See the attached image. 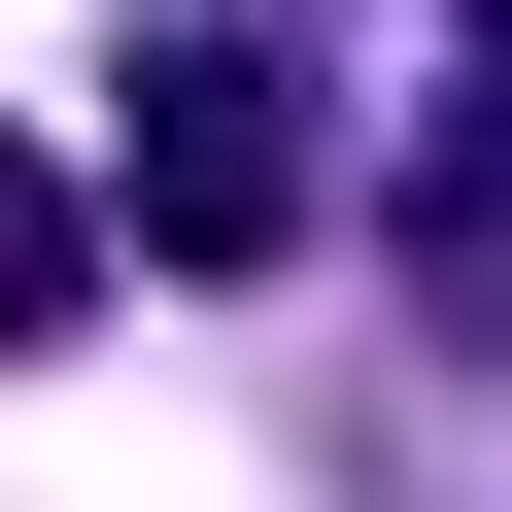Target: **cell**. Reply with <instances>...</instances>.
<instances>
[{"label":"cell","instance_id":"cell-1","mask_svg":"<svg viewBox=\"0 0 512 512\" xmlns=\"http://www.w3.org/2000/svg\"><path fill=\"white\" fill-rule=\"evenodd\" d=\"M137 239H171V274H274V239H308V69L274 35H171L137 69Z\"/></svg>","mask_w":512,"mask_h":512},{"label":"cell","instance_id":"cell-2","mask_svg":"<svg viewBox=\"0 0 512 512\" xmlns=\"http://www.w3.org/2000/svg\"><path fill=\"white\" fill-rule=\"evenodd\" d=\"M69 308H103V205H69L35 137H0V342H69Z\"/></svg>","mask_w":512,"mask_h":512}]
</instances>
